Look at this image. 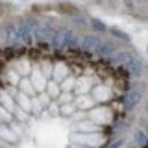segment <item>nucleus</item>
Instances as JSON below:
<instances>
[{"instance_id":"1","label":"nucleus","mask_w":148,"mask_h":148,"mask_svg":"<svg viewBox=\"0 0 148 148\" xmlns=\"http://www.w3.org/2000/svg\"><path fill=\"white\" fill-rule=\"evenodd\" d=\"M140 99H141V95L139 92H130L124 97L123 101L128 110H132L133 107H136L139 104Z\"/></svg>"},{"instance_id":"7","label":"nucleus","mask_w":148,"mask_h":148,"mask_svg":"<svg viewBox=\"0 0 148 148\" xmlns=\"http://www.w3.org/2000/svg\"><path fill=\"white\" fill-rule=\"evenodd\" d=\"M111 33L114 37L119 38V39H121V40H123V41H125V42H129L130 40H131V38L129 37V34H128L127 32H124V31H122L121 29L115 27V26H112L111 27Z\"/></svg>"},{"instance_id":"10","label":"nucleus","mask_w":148,"mask_h":148,"mask_svg":"<svg viewBox=\"0 0 148 148\" xmlns=\"http://www.w3.org/2000/svg\"><path fill=\"white\" fill-rule=\"evenodd\" d=\"M136 143L139 147H146L147 146V143H148V139H147V136L144 133V132H137L136 136Z\"/></svg>"},{"instance_id":"16","label":"nucleus","mask_w":148,"mask_h":148,"mask_svg":"<svg viewBox=\"0 0 148 148\" xmlns=\"http://www.w3.org/2000/svg\"><path fill=\"white\" fill-rule=\"evenodd\" d=\"M119 73L121 74L122 76H124V75H125V76H128V72H127L123 67H120V69H119Z\"/></svg>"},{"instance_id":"6","label":"nucleus","mask_w":148,"mask_h":148,"mask_svg":"<svg viewBox=\"0 0 148 148\" xmlns=\"http://www.w3.org/2000/svg\"><path fill=\"white\" fill-rule=\"evenodd\" d=\"M95 50H96L97 54H99V55H101V56H106V57L112 56L113 53H114V49L112 48L110 45H107V43H101V42L95 48Z\"/></svg>"},{"instance_id":"15","label":"nucleus","mask_w":148,"mask_h":148,"mask_svg":"<svg viewBox=\"0 0 148 148\" xmlns=\"http://www.w3.org/2000/svg\"><path fill=\"white\" fill-rule=\"evenodd\" d=\"M30 51H31V53H30V57H31V58H32V57H33V58H37L38 56H39V51L36 50V49H32V50H30Z\"/></svg>"},{"instance_id":"9","label":"nucleus","mask_w":148,"mask_h":148,"mask_svg":"<svg viewBox=\"0 0 148 148\" xmlns=\"http://www.w3.org/2000/svg\"><path fill=\"white\" fill-rule=\"evenodd\" d=\"M51 45L55 47L56 49H62L65 45L64 42V34H60V33H56L55 37L53 38L51 40Z\"/></svg>"},{"instance_id":"3","label":"nucleus","mask_w":148,"mask_h":148,"mask_svg":"<svg viewBox=\"0 0 148 148\" xmlns=\"http://www.w3.org/2000/svg\"><path fill=\"white\" fill-rule=\"evenodd\" d=\"M124 66L129 70L130 72H132V73L136 74V75H140L141 72H143V65H141L140 60H138L134 56L130 59L127 64H124Z\"/></svg>"},{"instance_id":"2","label":"nucleus","mask_w":148,"mask_h":148,"mask_svg":"<svg viewBox=\"0 0 148 148\" xmlns=\"http://www.w3.org/2000/svg\"><path fill=\"white\" fill-rule=\"evenodd\" d=\"M100 43V40L97 37H93V36H87L84 37V39L82 40V43H81V47L82 49L84 50H92L95 49L98 45Z\"/></svg>"},{"instance_id":"19","label":"nucleus","mask_w":148,"mask_h":148,"mask_svg":"<svg viewBox=\"0 0 148 148\" xmlns=\"http://www.w3.org/2000/svg\"><path fill=\"white\" fill-rule=\"evenodd\" d=\"M137 1H139V2H141V1H143V0H137Z\"/></svg>"},{"instance_id":"4","label":"nucleus","mask_w":148,"mask_h":148,"mask_svg":"<svg viewBox=\"0 0 148 148\" xmlns=\"http://www.w3.org/2000/svg\"><path fill=\"white\" fill-rule=\"evenodd\" d=\"M18 37H19L18 32L15 30V27L12 24H9L6 27V41H7V43L8 45L15 43L18 40Z\"/></svg>"},{"instance_id":"18","label":"nucleus","mask_w":148,"mask_h":148,"mask_svg":"<svg viewBox=\"0 0 148 148\" xmlns=\"http://www.w3.org/2000/svg\"><path fill=\"white\" fill-rule=\"evenodd\" d=\"M97 2H99V3H101V2H103V0H97Z\"/></svg>"},{"instance_id":"11","label":"nucleus","mask_w":148,"mask_h":148,"mask_svg":"<svg viewBox=\"0 0 148 148\" xmlns=\"http://www.w3.org/2000/svg\"><path fill=\"white\" fill-rule=\"evenodd\" d=\"M91 25H92L93 29L96 31H98V32H105L107 30L105 23L103 21H100L99 18H91Z\"/></svg>"},{"instance_id":"17","label":"nucleus","mask_w":148,"mask_h":148,"mask_svg":"<svg viewBox=\"0 0 148 148\" xmlns=\"http://www.w3.org/2000/svg\"><path fill=\"white\" fill-rule=\"evenodd\" d=\"M120 145H121V141H117L116 144H113L111 147H117V146H120Z\"/></svg>"},{"instance_id":"5","label":"nucleus","mask_w":148,"mask_h":148,"mask_svg":"<svg viewBox=\"0 0 148 148\" xmlns=\"http://www.w3.org/2000/svg\"><path fill=\"white\" fill-rule=\"evenodd\" d=\"M64 42L66 46H69L70 48H75L77 45H79V39L77 36L74 31H67L65 34H64Z\"/></svg>"},{"instance_id":"13","label":"nucleus","mask_w":148,"mask_h":148,"mask_svg":"<svg viewBox=\"0 0 148 148\" xmlns=\"http://www.w3.org/2000/svg\"><path fill=\"white\" fill-rule=\"evenodd\" d=\"M24 25H25V27H26L30 32H33V31L38 27V22L33 18H29L25 23H24Z\"/></svg>"},{"instance_id":"12","label":"nucleus","mask_w":148,"mask_h":148,"mask_svg":"<svg viewBox=\"0 0 148 148\" xmlns=\"http://www.w3.org/2000/svg\"><path fill=\"white\" fill-rule=\"evenodd\" d=\"M132 57H133V55L128 53V51H121L117 54V60L122 64H127Z\"/></svg>"},{"instance_id":"14","label":"nucleus","mask_w":148,"mask_h":148,"mask_svg":"<svg viewBox=\"0 0 148 148\" xmlns=\"http://www.w3.org/2000/svg\"><path fill=\"white\" fill-rule=\"evenodd\" d=\"M123 3L127 8L129 9H132L133 8V0H123Z\"/></svg>"},{"instance_id":"8","label":"nucleus","mask_w":148,"mask_h":148,"mask_svg":"<svg viewBox=\"0 0 148 148\" xmlns=\"http://www.w3.org/2000/svg\"><path fill=\"white\" fill-rule=\"evenodd\" d=\"M18 34L22 37L23 41H24V42H26L27 45H30V43L32 42V34H31V32L25 27V25H24V24H22V25H21L19 31H18Z\"/></svg>"}]
</instances>
